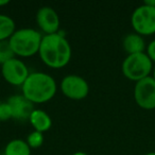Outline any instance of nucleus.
Here are the masks:
<instances>
[{
	"label": "nucleus",
	"mask_w": 155,
	"mask_h": 155,
	"mask_svg": "<svg viewBox=\"0 0 155 155\" xmlns=\"http://www.w3.org/2000/svg\"><path fill=\"white\" fill-rule=\"evenodd\" d=\"M38 54L44 64L53 69L65 67L71 58V47L62 34H50L43 36Z\"/></svg>",
	"instance_id": "f257e3e1"
},
{
	"label": "nucleus",
	"mask_w": 155,
	"mask_h": 155,
	"mask_svg": "<svg viewBox=\"0 0 155 155\" xmlns=\"http://www.w3.org/2000/svg\"><path fill=\"white\" fill-rule=\"evenodd\" d=\"M56 82L50 74L45 72L30 73L21 86L22 96L33 104L46 103L56 94Z\"/></svg>",
	"instance_id": "f03ea898"
},
{
	"label": "nucleus",
	"mask_w": 155,
	"mask_h": 155,
	"mask_svg": "<svg viewBox=\"0 0 155 155\" xmlns=\"http://www.w3.org/2000/svg\"><path fill=\"white\" fill-rule=\"evenodd\" d=\"M43 36L38 31L31 28L19 29L14 32L9 39L15 55L30 58L38 53Z\"/></svg>",
	"instance_id": "7ed1b4c3"
},
{
	"label": "nucleus",
	"mask_w": 155,
	"mask_h": 155,
	"mask_svg": "<svg viewBox=\"0 0 155 155\" xmlns=\"http://www.w3.org/2000/svg\"><path fill=\"white\" fill-rule=\"evenodd\" d=\"M152 68L153 63L146 52L127 55L123 61L121 67L123 75L127 80L135 83L150 77Z\"/></svg>",
	"instance_id": "20e7f679"
},
{
	"label": "nucleus",
	"mask_w": 155,
	"mask_h": 155,
	"mask_svg": "<svg viewBox=\"0 0 155 155\" xmlns=\"http://www.w3.org/2000/svg\"><path fill=\"white\" fill-rule=\"evenodd\" d=\"M134 31L141 36L155 34V8L141 5L134 10L131 16Z\"/></svg>",
	"instance_id": "39448f33"
},
{
	"label": "nucleus",
	"mask_w": 155,
	"mask_h": 155,
	"mask_svg": "<svg viewBox=\"0 0 155 155\" xmlns=\"http://www.w3.org/2000/svg\"><path fill=\"white\" fill-rule=\"evenodd\" d=\"M134 99L139 107L147 110H155V81L152 77L136 82Z\"/></svg>",
	"instance_id": "423d86ee"
},
{
	"label": "nucleus",
	"mask_w": 155,
	"mask_h": 155,
	"mask_svg": "<svg viewBox=\"0 0 155 155\" xmlns=\"http://www.w3.org/2000/svg\"><path fill=\"white\" fill-rule=\"evenodd\" d=\"M0 73L9 84L14 86H22L30 74L27 65L16 58L1 65Z\"/></svg>",
	"instance_id": "0eeeda50"
},
{
	"label": "nucleus",
	"mask_w": 155,
	"mask_h": 155,
	"mask_svg": "<svg viewBox=\"0 0 155 155\" xmlns=\"http://www.w3.org/2000/svg\"><path fill=\"white\" fill-rule=\"evenodd\" d=\"M61 91L71 100H82L88 96L89 86L86 80L77 74L66 75L61 82Z\"/></svg>",
	"instance_id": "6e6552de"
},
{
	"label": "nucleus",
	"mask_w": 155,
	"mask_h": 155,
	"mask_svg": "<svg viewBox=\"0 0 155 155\" xmlns=\"http://www.w3.org/2000/svg\"><path fill=\"white\" fill-rule=\"evenodd\" d=\"M36 22L46 35L55 34L60 29V17L50 7H43L37 11Z\"/></svg>",
	"instance_id": "1a4fd4ad"
},
{
	"label": "nucleus",
	"mask_w": 155,
	"mask_h": 155,
	"mask_svg": "<svg viewBox=\"0 0 155 155\" xmlns=\"http://www.w3.org/2000/svg\"><path fill=\"white\" fill-rule=\"evenodd\" d=\"M12 110V117L16 120H29L34 110V104L30 102L25 96L15 95L8 100Z\"/></svg>",
	"instance_id": "9d476101"
},
{
	"label": "nucleus",
	"mask_w": 155,
	"mask_h": 155,
	"mask_svg": "<svg viewBox=\"0 0 155 155\" xmlns=\"http://www.w3.org/2000/svg\"><path fill=\"white\" fill-rule=\"evenodd\" d=\"M122 46L127 55L137 53H143L146 50V43L141 35L137 33H130L124 37Z\"/></svg>",
	"instance_id": "9b49d317"
},
{
	"label": "nucleus",
	"mask_w": 155,
	"mask_h": 155,
	"mask_svg": "<svg viewBox=\"0 0 155 155\" xmlns=\"http://www.w3.org/2000/svg\"><path fill=\"white\" fill-rule=\"evenodd\" d=\"M29 121L34 127V131H37L39 133H45L49 131L52 127V120L51 117L41 110H34L31 114Z\"/></svg>",
	"instance_id": "f8f14e48"
},
{
	"label": "nucleus",
	"mask_w": 155,
	"mask_h": 155,
	"mask_svg": "<svg viewBox=\"0 0 155 155\" xmlns=\"http://www.w3.org/2000/svg\"><path fill=\"white\" fill-rule=\"evenodd\" d=\"M5 155H31V148L25 140L14 139L5 146Z\"/></svg>",
	"instance_id": "ddd939ff"
},
{
	"label": "nucleus",
	"mask_w": 155,
	"mask_h": 155,
	"mask_svg": "<svg viewBox=\"0 0 155 155\" xmlns=\"http://www.w3.org/2000/svg\"><path fill=\"white\" fill-rule=\"evenodd\" d=\"M15 21L10 16L0 14V41H9L16 31Z\"/></svg>",
	"instance_id": "4468645a"
},
{
	"label": "nucleus",
	"mask_w": 155,
	"mask_h": 155,
	"mask_svg": "<svg viewBox=\"0 0 155 155\" xmlns=\"http://www.w3.org/2000/svg\"><path fill=\"white\" fill-rule=\"evenodd\" d=\"M15 53L10 45L9 41H0V64L3 65L8 61L15 58Z\"/></svg>",
	"instance_id": "2eb2a0df"
},
{
	"label": "nucleus",
	"mask_w": 155,
	"mask_h": 155,
	"mask_svg": "<svg viewBox=\"0 0 155 155\" xmlns=\"http://www.w3.org/2000/svg\"><path fill=\"white\" fill-rule=\"evenodd\" d=\"M27 143L29 144L31 149H37L43 146L44 143V136L43 133H39L37 131L31 132L27 138Z\"/></svg>",
	"instance_id": "dca6fc26"
},
{
	"label": "nucleus",
	"mask_w": 155,
	"mask_h": 155,
	"mask_svg": "<svg viewBox=\"0 0 155 155\" xmlns=\"http://www.w3.org/2000/svg\"><path fill=\"white\" fill-rule=\"evenodd\" d=\"M12 117V110L8 102H0V121H7Z\"/></svg>",
	"instance_id": "f3484780"
},
{
	"label": "nucleus",
	"mask_w": 155,
	"mask_h": 155,
	"mask_svg": "<svg viewBox=\"0 0 155 155\" xmlns=\"http://www.w3.org/2000/svg\"><path fill=\"white\" fill-rule=\"evenodd\" d=\"M146 53L149 56V58L152 61V63H155V39L148 45Z\"/></svg>",
	"instance_id": "a211bd4d"
},
{
	"label": "nucleus",
	"mask_w": 155,
	"mask_h": 155,
	"mask_svg": "<svg viewBox=\"0 0 155 155\" xmlns=\"http://www.w3.org/2000/svg\"><path fill=\"white\" fill-rule=\"evenodd\" d=\"M143 3H144V5H149V7L155 8V0H146Z\"/></svg>",
	"instance_id": "6ab92c4d"
},
{
	"label": "nucleus",
	"mask_w": 155,
	"mask_h": 155,
	"mask_svg": "<svg viewBox=\"0 0 155 155\" xmlns=\"http://www.w3.org/2000/svg\"><path fill=\"white\" fill-rule=\"evenodd\" d=\"M9 5V0H0V8Z\"/></svg>",
	"instance_id": "aec40b11"
},
{
	"label": "nucleus",
	"mask_w": 155,
	"mask_h": 155,
	"mask_svg": "<svg viewBox=\"0 0 155 155\" xmlns=\"http://www.w3.org/2000/svg\"><path fill=\"white\" fill-rule=\"evenodd\" d=\"M73 155H87L86 153H84V152H77V153H74Z\"/></svg>",
	"instance_id": "412c9836"
},
{
	"label": "nucleus",
	"mask_w": 155,
	"mask_h": 155,
	"mask_svg": "<svg viewBox=\"0 0 155 155\" xmlns=\"http://www.w3.org/2000/svg\"><path fill=\"white\" fill-rule=\"evenodd\" d=\"M144 155H155V152H149V153H147V154H144Z\"/></svg>",
	"instance_id": "4be33fe9"
},
{
	"label": "nucleus",
	"mask_w": 155,
	"mask_h": 155,
	"mask_svg": "<svg viewBox=\"0 0 155 155\" xmlns=\"http://www.w3.org/2000/svg\"><path fill=\"white\" fill-rule=\"evenodd\" d=\"M152 78L154 79V81H155V69L153 70V75H152Z\"/></svg>",
	"instance_id": "5701e85b"
},
{
	"label": "nucleus",
	"mask_w": 155,
	"mask_h": 155,
	"mask_svg": "<svg viewBox=\"0 0 155 155\" xmlns=\"http://www.w3.org/2000/svg\"><path fill=\"white\" fill-rule=\"evenodd\" d=\"M0 77H1V73H0Z\"/></svg>",
	"instance_id": "b1692460"
}]
</instances>
